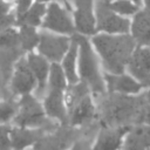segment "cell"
Listing matches in <instances>:
<instances>
[{
  "instance_id": "obj_1",
  "label": "cell",
  "mask_w": 150,
  "mask_h": 150,
  "mask_svg": "<svg viewBox=\"0 0 150 150\" xmlns=\"http://www.w3.org/2000/svg\"><path fill=\"white\" fill-rule=\"evenodd\" d=\"M97 105L100 125L127 127L144 123V114L150 102V88H145L137 95H122L104 93Z\"/></svg>"
},
{
  "instance_id": "obj_2",
  "label": "cell",
  "mask_w": 150,
  "mask_h": 150,
  "mask_svg": "<svg viewBox=\"0 0 150 150\" xmlns=\"http://www.w3.org/2000/svg\"><path fill=\"white\" fill-rule=\"evenodd\" d=\"M90 42L100 59L103 71L110 74L125 71L137 47L130 34L96 33L90 36Z\"/></svg>"
},
{
  "instance_id": "obj_3",
  "label": "cell",
  "mask_w": 150,
  "mask_h": 150,
  "mask_svg": "<svg viewBox=\"0 0 150 150\" xmlns=\"http://www.w3.org/2000/svg\"><path fill=\"white\" fill-rule=\"evenodd\" d=\"M74 38L79 46L77 73L79 80L83 82L94 96L103 95L105 90L104 71L100 59L90 42V38L75 33Z\"/></svg>"
},
{
  "instance_id": "obj_4",
  "label": "cell",
  "mask_w": 150,
  "mask_h": 150,
  "mask_svg": "<svg viewBox=\"0 0 150 150\" xmlns=\"http://www.w3.org/2000/svg\"><path fill=\"white\" fill-rule=\"evenodd\" d=\"M69 84L60 63H52L42 105L46 115L59 124H67L68 108L66 94Z\"/></svg>"
},
{
  "instance_id": "obj_5",
  "label": "cell",
  "mask_w": 150,
  "mask_h": 150,
  "mask_svg": "<svg viewBox=\"0 0 150 150\" xmlns=\"http://www.w3.org/2000/svg\"><path fill=\"white\" fill-rule=\"evenodd\" d=\"M12 124L18 127L43 128L47 131L53 130L50 128H47V125H59V123L50 120L46 115L42 102H40L34 94H27L19 97L18 111Z\"/></svg>"
},
{
  "instance_id": "obj_6",
  "label": "cell",
  "mask_w": 150,
  "mask_h": 150,
  "mask_svg": "<svg viewBox=\"0 0 150 150\" xmlns=\"http://www.w3.org/2000/svg\"><path fill=\"white\" fill-rule=\"evenodd\" d=\"M95 28L96 33L105 34H129L130 18L122 16L114 12L104 0L95 1Z\"/></svg>"
},
{
  "instance_id": "obj_7",
  "label": "cell",
  "mask_w": 150,
  "mask_h": 150,
  "mask_svg": "<svg viewBox=\"0 0 150 150\" xmlns=\"http://www.w3.org/2000/svg\"><path fill=\"white\" fill-rule=\"evenodd\" d=\"M40 29L73 36L76 33V29L71 11L60 1L48 4Z\"/></svg>"
},
{
  "instance_id": "obj_8",
  "label": "cell",
  "mask_w": 150,
  "mask_h": 150,
  "mask_svg": "<svg viewBox=\"0 0 150 150\" xmlns=\"http://www.w3.org/2000/svg\"><path fill=\"white\" fill-rule=\"evenodd\" d=\"M71 43V36L40 29V39L36 53L46 57L50 63H60Z\"/></svg>"
},
{
  "instance_id": "obj_9",
  "label": "cell",
  "mask_w": 150,
  "mask_h": 150,
  "mask_svg": "<svg viewBox=\"0 0 150 150\" xmlns=\"http://www.w3.org/2000/svg\"><path fill=\"white\" fill-rule=\"evenodd\" d=\"M77 138L76 128L68 124H59L55 129L45 132L32 150H68Z\"/></svg>"
},
{
  "instance_id": "obj_10",
  "label": "cell",
  "mask_w": 150,
  "mask_h": 150,
  "mask_svg": "<svg viewBox=\"0 0 150 150\" xmlns=\"http://www.w3.org/2000/svg\"><path fill=\"white\" fill-rule=\"evenodd\" d=\"M97 118V104L91 93L83 95L68 105V122L73 128H83Z\"/></svg>"
},
{
  "instance_id": "obj_11",
  "label": "cell",
  "mask_w": 150,
  "mask_h": 150,
  "mask_svg": "<svg viewBox=\"0 0 150 150\" xmlns=\"http://www.w3.org/2000/svg\"><path fill=\"white\" fill-rule=\"evenodd\" d=\"M9 88L14 96H23L34 94L36 89V80L27 63L26 56H21L14 64L11 77Z\"/></svg>"
},
{
  "instance_id": "obj_12",
  "label": "cell",
  "mask_w": 150,
  "mask_h": 150,
  "mask_svg": "<svg viewBox=\"0 0 150 150\" xmlns=\"http://www.w3.org/2000/svg\"><path fill=\"white\" fill-rule=\"evenodd\" d=\"M95 1L96 0H71V14L77 34L88 38L96 34L94 14Z\"/></svg>"
},
{
  "instance_id": "obj_13",
  "label": "cell",
  "mask_w": 150,
  "mask_h": 150,
  "mask_svg": "<svg viewBox=\"0 0 150 150\" xmlns=\"http://www.w3.org/2000/svg\"><path fill=\"white\" fill-rule=\"evenodd\" d=\"M104 83L107 93L122 95H137L145 89V87L128 71L120 74L104 73Z\"/></svg>"
},
{
  "instance_id": "obj_14",
  "label": "cell",
  "mask_w": 150,
  "mask_h": 150,
  "mask_svg": "<svg viewBox=\"0 0 150 150\" xmlns=\"http://www.w3.org/2000/svg\"><path fill=\"white\" fill-rule=\"evenodd\" d=\"M131 76L139 81L145 88L150 84V46H137L127 66Z\"/></svg>"
},
{
  "instance_id": "obj_15",
  "label": "cell",
  "mask_w": 150,
  "mask_h": 150,
  "mask_svg": "<svg viewBox=\"0 0 150 150\" xmlns=\"http://www.w3.org/2000/svg\"><path fill=\"white\" fill-rule=\"evenodd\" d=\"M129 128L100 125L91 145V150H121Z\"/></svg>"
},
{
  "instance_id": "obj_16",
  "label": "cell",
  "mask_w": 150,
  "mask_h": 150,
  "mask_svg": "<svg viewBox=\"0 0 150 150\" xmlns=\"http://www.w3.org/2000/svg\"><path fill=\"white\" fill-rule=\"evenodd\" d=\"M129 34L137 46H150V8L142 6L130 18Z\"/></svg>"
},
{
  "instance_id": "obj_17",
  "label": "cell",
  "mask_w": 150,
  "mask_h": 150,
  "mask_svg": "<svg viewBox=\"0 0 150 150\" xmlns=\"http://www.w3.org/2000/svg\"><path fill=\"white\" fill-rule=\"evenodd\" d=\"M25 56H26L27 63H28V66H29V68H30V70L34 75V77L36 80L35 91L38 93V96L39 95H45L52 63L46 57H43L42 55H40L36 52L27 53Z\"/></svg>"
},
{
  "instance_id": "obj_18",
  "label": "cell",
  "mask_w": 150,
  "mask_h": 150,
  "mask_svg": "<svg viewBox=\"0 0 150 150\" xmlns=\"http://www.w3.org/2000/svg\"><path fill=\"white\" fill-rule=\"evenodd\" d=\"M45 132H47V130L43 128H28V127H18L12 124V129H11L12 150L32 149L33 145L40 139V137Z\"/></svg>"
},
{
  "instance_id": "obj_19",
  "label": "cell",
  "mask_w": 150,
  "mask_h": 150,
  "mask_svg": "<svg viewBox=\"0 0 150 150\" xmlns=\"http://www.w3.org/2000/svg\"><path fill=\"white\" fill-rule=\"evenodd\" d=\"M121 150H150V125L142 123L130 127Z\"/></svg>"
},
{
  "instance_id": "obj_20",
  "label": "cell",
  "mask_w": 150,
  "mask_h": 150,
  "mask_svg": "<svg viewBox=\"0 0 150 150\" xmlns=\"http://www.w3.org/2000/svg\"><path fill=\"white\" fill-rule=\"evenodd\" d=\"M77 59H79V46L73 35L70 47L60 62V66L66 75V79H67L69 86L75 84L80 81L79 73H77Z\"/></svg>"
},
{
  "instance_id": "obj_21",
  "label": "cell",
  "mask_w": 150,
  "mask_h": 150,
  "mask_svg": "<svg viewBox=\"0 0 150 150\" xmlns=\"http://www.w3.org/2000/svg\"><path fill=\"white\" fill-rule=\"evenodd\" d=\"M18 28V38H19V46L23 54L35 52L39 39H40V28L32 27L28 25H19Z\"/></svg>"
},
{
  "instance_id": "obj_22",
  "label": "cell",
  "mask_w": 150,
  "mask_h": 150,
  "mask_svg": "<svg viewBox=\"0 0 150 150\" xmlns=\"http://www.w3.org/2000/svg\"><path fill=\"white\" fill-rule=\"evenodd\" d=\"M46 11H47V5L42 4V2H38L34 1L33 5L26 9L21 15H19L16 18V25H28L32 27H36L40 28L41 23L43 21V18L46 15Z\"/></svg>"
},
{
  "instance_id": "obj_23",
  "label": "cell",
  "mask_w": 150,
  "mask_h": 150,
  "mask_svg": "<svg viewBox=\"0 0 150 150\" xmlns=\"http://www.w3.org/2000/svg\"><path fill=\"white\" fill-rule=\"evenodd\" d=\"M108 4L114 12L125 18H131L139 9V6L131 0H114Z\"/></svg>"
},
{
  "instance_id": "obj_24",
  "label": "cell",
  "mask_w": 150,
  "mask_h": 150,
  "mask_svg": "<svg viewBox=\"0 0 150 150\" xmlns=\"http://www.w3.org/2000/svg\"><path fill=\"white\" fill-rule=\"evenodd\" d=\"M18 111V101L1 100L0 101V124L12 123Z\"/></svg>"
},
{
  "instance_id": "obj_25",
  "label": "cell",
  "mask_w": 150,
  "mask_h": 150,
  "mask_svg": "<svg viewBox=\"0 0 150 150\" xmlns=\"http://www.w3.org/2000/svg\"><path fill=\"white\" fill-rule=\"evenodd\" d=\"M11 129L12 123L0 124V150H12Z\"/></svg>"
},
{
  "instance_id": "obj_26",
  "label": "cell",
  "mask_w": 150,
  "mask_h": 150,
  "mask_svg": "<svg viewBox=\"0 0 150 150\" xmlns=\"http://www.w3.org/2000/svg\"><path fill=\"white\" fill-rule=\"evenodd\" d=\"M16 25V14L15 12H0V32L6 30Z\"/></svg>"
},
{
  "instance_id": "obj_27",
  "label": "cell",
  "mask_w": 150,
  "mask_h": 150,
  "mask_svg": "<svg viewBox=\"0 0 150 150\" xmlns=\"http://www.w3.org/2000/svg\"><path fill=\"white\" fill-rule=\"evenodd\" d=\"M94 137H80L77 138L69 148L68 150H91Z\"/></svg>"
},
{
  "instance_id": "obj_28",
  "label": "cell",
  "mask_w": 150,
  "mask_h": 150,
  "mask_svg": "<svg viewBox=\"0 0 150 150\" xmlns=\"http://www.w3.org/2000/svg\"><path fill=\"white\" fill-rule=\"evenodd\" d=\"M35 0H14V4H15V14H16V18L19 15H21L26 9H28L33 2Z\"/></svg>"
},
{
  "instance_id": "obj_29",
  "label": "cell",
  "mask_w": 150,
  "mask_h": 150,
  "mask_svg": "<svg viewBox=\"0 0 150 150\" xmlns=\"http://www.w3.org/2000/svg\"><path fill=\"white\" fill-rule=\"evenodd\" d=\"M144 124L150 125V102H149V104L146 105V109H145V114H144Z\"/></svg>"
},
{
  "instance_id": "obj_30",
  "label": "cell",
  "mask_w": 150,
  "mask_h": 150,
  "mask_svg": "<svg viewBox=\"0 0 150 150\" xmlns=\"http://www.w3.org/2000/svg\"><path fill=\"white\" fill-rule=\"evenodd\" d=\"M61 2H62L69 11H71V0H61Z\"/></svg>"
},
{
  "instance_id": "obj_31",
  "label": "cell",
  "mask_w": 150,
  "mask_h": 150,
  "mask_svg": "<svg viewBox=\"0 0 150 150\" xmlns=\"http://www.w3.org/2000/svg\"><path fill=\"white\" fill-rule=\"evenodd\" d=\"M35 1L42 2V4H46V5H48V4H50V2H55V1H60V2H61V0H35Z\"/></svg>"
},
{
  "instance_id": "obj_32",
  "label": "cell",
  "mask_w": 150,
  "mask_h": 150,
  "mask_svg": "<svg viewBox=\"0 0 150 150\" xmlns=\"http://www.w3.org/2000/svg\"><path fill=\"white\" fill-rule=\"evenodd\" d=\"M132 2H135L136 5H138L139 7H142L143 6V0H131Z\"/></svg>"
},
{
  "instance_id": "obj_33",
  "label": "cell",
  "mask_w": 150,
  "mask_h": 150,
  "mask_svg": "<svg viewBox=\"0 0 150 150\" xmlns=\"http://www.w3.org/2000/svg\"><path fill=\"white\" fill-rule=\"evenodd\" d=\"M143 6L150 8V0H143Z\"/></svg>"
},
{
  "instance_id": "obj_34",
  "label": "cell",
  "mask_w": 150,
  "mask_h": 150,
  "mask_svg": "<svg viewBox=\"0 0 150 150\" xmlns=\"http://www.w3.org/2000/svg\"><path fill=\"white\" fill-rule=\"evenodd\" d=\"M105 2H111V1H114V0H104Z\"/></svg>"
},
{
  "instance_id": "obj_35",
  "label": "cell",
  "mask_w": 150,
  "mask_h": 150,
  "mask_svg": "<svg viewBox=\"0 0 150 150\" xmlns=\"http://www.w3.org/2000/svg\"><path fill=\"white\" fill-rule=\"evenodd\" d=\"M27 150H32V149H27Z\"/></svg>"
},
{
  "instance_id": "obj_36",
  "label": "cell",
  "mask_w": 150,
  "mask_h": 150,
  "mask_svg": "<svg viewBox=\"0 0 150 150\" xmlns=\"http://www.w3.org/2000/svg\"><path fill=\"white\" fill-rule=\"evenodd\" d=\"M149 88H150V84H149Z\"/></svg>"
}]
</instances>
